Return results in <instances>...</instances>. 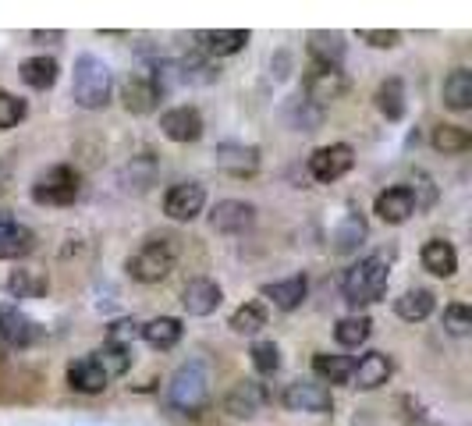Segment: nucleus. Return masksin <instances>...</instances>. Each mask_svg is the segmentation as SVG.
Returning a JSON list of instances; mask_svg holds the SVG:
<instances>
[{"mask_svg":"<svg viewBox=\"0 0 472 426\" xmlns=\"http://www.w3.org/2000/svg\"><path fill=\"white\" fill-rule=\"evenodd\" d=\"M306 50H309V57H313L316 65H324V68H341L348 46H345V36L341 33H309Z\"/></svg>","mask_w":472,"mask_h":426,"instance_id":"a878e982","label":"nucleus"},{"mask_svg":"<svg viewBox=\"0 0 472 426\" xmlns=\"http://www.w3.org/2000/svg\"><path fill=\"white\" fill-rule=\"evenodd\" d=\"M57 61L54 57H46V54H36V57H29V61H22V82L29 86V89H39V93H46V89H54V82H57Z\"/></svg>","mask_w":472,"mask_h":426,"instance_id":"c85d7f7f","label":"nucleus"},{"mask_svg":"<svg viewBox=\"0 0 472 426\" xmlns=\"http://www.w3.org/2000/svg\"><path fill=\"white\" fill-rule=\"evenodd\" d=\"M352 370H356V359H352V355H330V352L313 355V373H316L324 384H348V380H352Z\"/></svg>","mask_w":472,"mask_h":426,"instance_id":"cd10ccee","label":"nucleus"},{"mask_svg":"<svg viewBox=\"0 0 472 426\" xmlns=\"http://www.w3.org/2000/svg\"><path fill=\"white\" fill-rule=\"evenodd\" d=\"M288 117H291V125L298 128V132H316V125L324 121V110L320 106H313L309 100H295V104L288 106Z\"/></svg>","mask_w":472,"mask_h":426,"instance_id":"58836bf2","label":"nucleus"},{"mask_svg":"<svg viewBox=\"0 0 472 426\" xmlns=\"http://www.w3.org/2000/svg\"><path fill=\"white\" fill-rule=\"evenodd\" d=\"M196 43H199V54H206L214 61V57H231L238 50H246L249 33L246 29H199Z\"/></svg>","mask_w":472,"mask_h":426,"instance_id":"a211bd4d","label":"nucleus"},{"mask_svg":"<svg viewBox=\"0 0 472 426\" xmlns=\"http://www.w3.org/2000/svg\"><path fill=\"white\" fill-rule=\"evenodd\" d=\"M121 100L132 114H153L160 104V89L153 86L149 75H128L125 86H121Z\"/></svg>","mask_w":472,"mask_h":426,"instance_id":"aec40b11","label":"nucleus"},{"mask_svg":"<svg viewBox=\"0 0 472 426\" xmlns=\"http://www.w3.org/2000/svg\"><path fill=\"white\" fill-rule=\"evenodd\" d=\"M423 270H430L434 278H455L458 274V252L447 238H430L423 246Z\"/></svg>","mask_w":472,"mask_h":426,"instance_id":"b1692460","label":"nucleus"},{"mask_svg":"<svg viewBox=\"0 0 472 426\" xmlns=\"http://www.w3.org/2000/svg\"><path fill=\"white\" fill-rule=\"evenodd\" d=\"M373 213H377L384 224H405V220L416 213V196H412V188H408V185H391V188H384V192L377 196V203H373Z\"/></svg>","mask_w":472,"mask_h":426,"instance_id":"2eb2a0df","label":"nucleus"},{"mask_svg":"<svg viewBox=\"0 0 472 426\" xmlns=\"http://www.w3.org/2000/svg\"><path fill=\"white\" fill-rule=\"evenodd\" d=\"M359 39L369 43V46H377V50H391V46L401 43V33H395V29H363Z\"/></svg>","mask_w":472,"mask_h":426,"instance_id":"37998d69","label":"nucleus"},{"mask_svg":"<svg viewBox=\"0 0 472 426\" xmlns=\"http://www.w3.org/2000/svg\"><path fill=\"white\" fill-rule=\"evenodd\" d=\"M160 132H164L171 142H182V146L199 142L203 139V114L188 104L171 106V110L160 114Z\"/></svg>","mask_w":472,"mask_h":426,"instance_id":"9d476101","label":"nucleus"},{"mask_svg":"<svg viewBox=\"0 0 472 426\" xmlns=\"http://www.w3.org/2000/svg\"><path fill=\"white\" fill-rule=\"evenodd\" d=\"M249 355H253L256 373H263V377H274L281 370V349L274 341H256Z\"/></svg>","mask_w":472,"mask_h":426,"instance_id":"ea45409f","label":"nucleus"},{"mask_svg":"<svg viewBox=\"0 0 472 426\" xmlns=\"http://www.w3.org/2000/svg\"><path fill=\"white\" fill-rule=\"evenodd\" d=\"M107 384H110L107 373L96 366L93 355H82V359H75L72 366H68V388L78 390V394H100Z\"/></svg>","mask_w":472,"mask_h":426,"instance_id":"5701e85b","label":"nucleus"},{"mask_svg":"<svg viewBox=\"0 0 472 426\" xmlns=\"http://www.w3.org/2000/svg\"><path fill=\"white\" fill-rule=\"evenodd\" d=\"M61 36L65 33H33V39H36V43H46V39H61Z\"/></svg>","mask_w":472,"mask_h":426,"instance_id":"c03bdc74","label":"nucleus"},{"mask_svg":"<svg viewBox=\"0 0 472 426\" xmlns=\"http://www.w3.org/2000/svg\"><path fill=\"white\" fill-rule=\"evenodd\" d=\"M167 405L178 416H203V409L210 405V370L203 359H188L175 370L171 384H167Z\"/></svg>","mask_w":472,"mask_h":426,"instance_id":"f03ea898","label":"nucleus"},{"mask_svg":"<svg viewBox=\"0 0 472 426\" xmlns=\"http://www.w3.org/2000/svg\"><path fill=\"white\" fill-rule=\"evenodd\" d=\"M387 281H391V263H387V256L373 252V256H363L359 263H352V267L345 270L341 295H345V302L356 306V309H359V306H373V302L384 299Z\"/></svg>","mask_w":472,"mask_h":426,"instance_id":"f257e3e1","label":"nucleus"},{"mask_svg":"<svg viewBox=\"0 0 472 426\" xmlns=\"http://www.w3.org/2000/svg\"><path fill=\"white\" fill-rule=\"evenodd\" d=\"M369 334H373V320L369 317H341L337 320V327H334V338H337V345L341 349H359L369 341Z\"/></svg>","mask_w":472,"mask_h":426,"instance_id":"473e14b6","label":"nucleus"},{"mask_svg":"<svg viewBox=\"0 0 472 426\" xmlns=\"http://www.w3.org/2000/svg\"><path fill=\"white\" fill-rule=\"evenodd\" d=\"M25 114H29V104H25L22 96L0 89V132H7V128H15L18 121H25Z\"/></svg>","mask_w":472,"mask_h":426,"instance_id":"4c0bfd02","label":"nucleus"},{"mask_svg":"<svg viewBox=\"0 0 472 426\" xmlns=\"http://www.w3.org/2000/svg\"><path fill=\"white\" fill-rule=\"evenodd\" d=\"M366 235H369V224H366V217L359 210L345 213L341 217V224L334 228V235H330V242H334V252H341V256H352L356 248L366 242Z\"/></svg>","mask_w":472,"mask_h":426,"instance_id":"393cba45","label":"nucleus"},{"mask_svg":"<svg viewBox=\"0 0 472 426\" xmlns=\"http://www.w3.org/2000/svg\"><path fill=\"white\" fill-rule=\"evenodd\" d=\"M139 330H143V323H136V320H114L107 330V345L128 349V345L139 338Z\"/></svg>","mask_w":472,"mask_h":426,"instance_id":"79ce46f5","label":"nucleus"},{"mask_svg":"<svg viewBox=\"0 0 472 426\" xmlns=\"http://www.w3.org/2000/svg\"><path fill=\"white\" fill-rule=\"evenodd\" d=\"M266 401H270V394H266V388H263L259 380H238L235 388L227 390L224 409H227L231 416H238V420H253V416L263 412Z\"/></svg>","mask_w":472,"mask_h":426,"instance_id":"ddd939ff","label":"nucleus"},{"mask_svg":"<svg viewBox=\"0 0 472 426\" xmlns=\"http://www.w3.org/2000/svg\"><path fill=\"white\" fill-rule=\"evenodd\" d=\"M444 330L447 334H455V338H466L472 330V313L466 302H451L447 309H444Z\"/></svg>","mask_w":472,"mask_h":426,"instance_id":"a19ab883","label":"nucleus"},{"mask_svg":"<svg viewBox=\"0 0 472 426\" xmlns=\"http://www.w3.org/2000/svg\"><path fill=\"white\" fill-rule=\"evenodd\" d=\"M285 409L288 412H313V416H324L334 409V394L327 384H316V380H291L285 394H281Z\"/></svg>","mask_w":472,"mask_h":426,"instance_id":"0eeeda50","label":"nucleus"},{"mask_svg":"<svg viewBox=\"0 0 472 426\" xmlns=\"http://www.w3.org/2000/svg\"><path fill=\"white\" fill-rule=\"evenodd\" d=\"M78 196H82V175L72 164H57L43 171L33 185V203L39 207H72Z\"/></svg>","mask_w":472,"mask_h":426,"instance_id":"39448f33","label":"nucleus"},{"mask_svg":"<svg viewBox=\"0 0 472 426\" xmlns=\"http://www.w3.org/2000/svg\"><path fill=\"white\" fill-rule=\"evenodd\" d=\"M46 288H50V281H46V274L43 270H15L11 278H7V291L15 295V299H39V295H46Z\"/></svg>","mask_w":472,"mask_h":426,"instance_id":"f704fd0d","label":"nucleus"},{"mask_svg":"<svg viewBox=\"0 0 472 426\" xmlns=\"http://www.w3.org/2000/svg\"><path fill=\"white\" fill-rule=\"evenodd\" d=\"M306 295H309V281H306V274H295V278H285V281H270L263 284V299H270L277 309H298L302 302H306Z\"/></svg>","mask_w":472,"mask_h":426,"instance_id":"412c9836","label":"nucleus"},{"mask_svg":"<svg viewBox=\"0 0 472 426\" xmlns=\"http://www.w3.org/2000/svg\"><path fill=\"white\" fill-rule=\"evenodd\" d=\"M185 327L178 317H156L143 323V330H139V338H143L149 349H156V352H171L178 341H182Z\"/></svg>","mask_w":472,"mask_h":426,"instance_id":"4be33fe9","label":"nucleus"},{"mask_svg":"<svg viewBox=\"0 0 472 426\" xmlns=\"http://www.w3.org/2000/svg\"><path fill=\"white\" fill-rule=\"evenodd\" d=\"M377 110L387 117V121H401L408 114V104H405V82L401 78H384L377 86Z\"/></svg>","mask_w":472,"mask_h":426,"instance_id":"c756f323","label":"nucleus"},{"mask_svg":"<svg viewBox=\"0 0 472 426\" xmlns=\"http://www.w3.org/2000/svg\"><path fill=\"white\" fill-rule=\"evenodd\" d=\"M220 302H224V288L210 278H192L182 288V306L188 317H210L220 309Z\"/></svg>","mask_w":472,"mask_h":426,"instance_id":"9b49d317","label":"nucleus"},{"mask_svg":"<svg viewBox=\"0 0 472 426\" xmlns=\"http://www.w3.org/2000/svg\"><path fill=\"white\" fill-rule=\"evenodd\" d=\"M430 142H434L437 153L455 157V153H466V149H469L472 136H469V128H462V125H437Z\"/></svg>","mask_w":472,"mask_h":426,"instance_id":"72a5a7b5","label":"nucleus"},{"mask_svg":"<svg viewBox=\"0 0 472 426\" xmlns=\"http://www.w3.org/2000/svg\"><path fill=\"white\" fill-rule=\"evenodd\" d=\"M93 359H96V366L107 373V380H114V377H125V373H128L132 349H117V345H107V341H104V349H96Z\"/></svg>","mask_w":472,"mask_h":426,"instance_id":"e433bc0d","label":"nucleus"},{"mask_svg":"<svg viewBox=\"0 0 472 426\" xmlns=\"http://www.w3.org/2000/svg\"><path fill=\"white\" fill-rule=\"evenodd\" d=\"M266 320H270V313H266V306L263 302H242L235 313H231V330L235 334H259L263 327H266Z\"/></svg>","mask_w":472,"mask_h":426,"instance_id":"c9c22d12","label":"nucleus"},{"mask_svg":"<svg viewBox=\"0 0 472 426\" xmlns=\"http://www.w3.org/2000/svg\"><path fill=\"white\" fill-rule=\"evenodd\" d=\"M440 96H444V106L451 110H469L472 106V71L469 68H455L444 86H440Z\"/></svg>","mask_w":472,"mask_h":426,"instance_id":"7c9ffc66","label":"nucleus"},{"mask_svg":"<svg viewBox=\"0 0 472 426\" xmlns=\"http://www.w3.org/2000/svg\"><path fill=\"white\" fill-rule=\"evenodd\" d=\"M33 248H36V235L11 213H0V259H22Z\"/></svg>","mask_w":472,"mask_h":426,"instance_id":"f3484780","label":"nucleus"},{"mask_svg":"<svg viewBox=\"0 0 472 426\" xmlns=\"http://www.w3.org/2000/svg\"><path fill=\"white\" fill-rule=\"evenodd\" d=\"M43 338V327L22 309H0V341L11 349H29Z\"/></svg>","mask_w":472,"mask_h":426,"instance_id":"4468645a","label":"nucleus"},{"mask_svg":"<svg viewBox=\"0 0 472 426\" xmlns=\"http://www.w3.org/2000/svg\"><path fill=\"white\" fill-rule=\"evenodd\" d=\"M206 207V188L199 185V181H178V185H171V192L164 196V213L171 217V220H178V224H188V220H196L199 213Z\"/></svg>","mask_w":472,"mask_h":426,"instance_id":"1a4fd4ad","label":"nucleus"},{"mask_svg":"<svg viewBox=\"0 0 472 426\" xmlns=\"http://www.w3.org/2000/svg\"><path fill=\"white\" fill-rule=\"evenodd\" d=\"M175 263H178L175 238H149L139 252L128 256V274L139 284H160L164 278H171Z\"/></svg>","mask_w":472,"mask_h":426,"instance_id":"20e7f679","label":"nucleus"},{"mask_svg":"<svg viewBox=\"0 0 472 426\" xmlns=\"http://www.w3.org/2000/svg\"><path fill=\"white\" fill-rule=\"evenodd\" d=\"M114 93V75H110L107 61L96 54H78L75 57V78H72V96L82 110H104Z\"/></svg>","mask_w":472,"mask_h":426,"instance_id":"7ed1b4c3","label":"nucleus"},{"mask_svg":"<svg viewBox=\"0 0 472 426\" xmlns=\"http://www.w3.org/2000/svg\"><path fill=\"white\" fill-rule=\"evenodd\" d=\"M348 93V75L341 68H324V65H313V71L306 75V100L313 106H324L341 100Z\"/></svg>","mask_w":472,"mask_h":426,"instance_id":"6e6552de","label":"nucleus"},{"mask_svg":"<svg viewBox=\"0 0 472 426\" xmlns=\"http://www.w3.org/2000/svg\"><path fill=\"white\" fill-rule=\"evenodd\" d=\"M217 167H224L227 175L246 178L259 171V149L246 146V142H220L217 146Z\"/></svg>","mask_w":472,"mask_h":426,"instance_id":"6ab92c4d","label":"nucleus"},{"mask_svg":"<svg viewBox=\"0 0 472 426\" xmlns=\"http://www.w3.org/2000/svg\"><path fill=\"white\" fill-rule=\"evenodd\" d=\"M391 373H395V362H391V355L384 352H366L359 362H356V370H352V388L359 390H377L384 388L387 380H391Z\"/></svg>","mask_w":472,"mask_h":426,"instance_id":"dca6fc26","label":"nucleus"},{"mask_svg":"<svg viewBox=\"0 0 472 426\" xmlns=\"http://www.w3.org/2000/svg\"><path fill=\"white\" fill-rule=\"evenodd\" d=\"M210 224L220 235H242L256 224V207L246 199H220L210 210Z\"/></svg>","mask_w":472,"mask_h":426,"instance_id":"f8f14e48","label":"nucleus"},{"mask_svg":"<svg viewBox=\"0 0 472 426\" xmlns=\"http://www.w3.org/2000/svg\"><path fill=\"white\" fill-rule=\"evenodd\" d=\"M178 78L188 82V86H210V82H217L220 78V71L214 68V61H210L206 54L188 50L182 61H178Z\"/></svg>","mask_w":472,"mask_h":426,"instance_id":"2f4dec72","label":"nucleus"},{"mask_svg":"<svg viewBox=\"0 0 472 426\" xmlns=\"http://www.w3.org/2000/svg\"><path fill=\"white\" fill-rule=\"evenodd\" d=\"M356 167V149L348 146V142H330V146H320L313 157H309V175L316 178V181H337V178H345L348 171Z\"/></svg>","mask_w":472,"mask_h":426,"instance_id":"423d86ee","label":"nucleus"},{"mask_svg":"<svg viewBox=\"0 0 472 426\" xmlns=\"http://www.w3.org/2000/svg\"><path fill=\"white\" fill-rule=\"evenodd\" d=\"M437 299L430 288H408L401 299H395V313H398L405 323H423V320L434 313Z\"/></svg>","mask_w":472,"mask_h":426,"instance_id":"bb28decb","label":"nucleus"}]
</instances>
